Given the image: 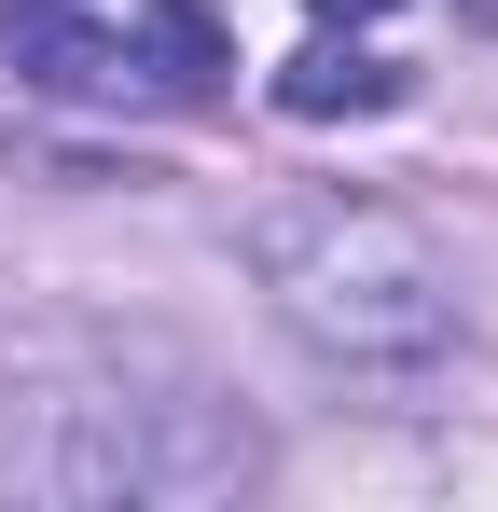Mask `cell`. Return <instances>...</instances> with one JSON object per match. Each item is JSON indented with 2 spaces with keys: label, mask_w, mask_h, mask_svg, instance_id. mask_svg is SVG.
Segmentation results:
<instances>
[{
  "label": "cell",
  "mask_w": 498,
  "mask_h": 512,
  "mask_svg": "<svg viewBox=\"0 0 498 512\" xmlns=\"http://www.w3.org/2000/svg\"><path fill=\"white\" fill-rule=\"evenodd\" d=\"M249 277H263V305L305 346H332V360H429V346L457 333L443 250L415 236L402 208H374V194H277V208L249 222Z\"/></svg>",
  "instance_id": "cell-1"
},
{
  "label": "cell",
  "mask_w": 498,
  "mask_h": 512,
  "mask_svg": "<svg viewBox=\"0 0 498 512\" xmlns=\"http://www.w3.org/2000/svg\"><path fill=\"white\" fill-rule=\"evenodd\" d=\"M402 97V56H360V42H305L277 70V111L291 125H332V111H388Z\"/></svg>",
  "instance_id": "cell-2"
},
{
  "label": "cell",
  "mask_w": 498,
  "mask_h": 512,
  "mask_svg": "<svg viewBox=\"0 0 498 512\" xmlns=\"http://www.w3.org/2000/svg\"><path fill=\"white\" fill-rule=\"evenodd\" d=\"M319 14H332V28H346V14H388V0H319Z\"/></svg>",
  "instance_id": "cell-3"
},
{
  "label": "cell",
  "mask_w": 498,
  "mask_h": 512,
  "mask_svg": "<svg viewBox=\"0 0 498 512\" xmlns=\"http://www.w3.org/2000/svg\"><path fill=\"white\" fill-rule=\"evenodd\" d=\"M471 14H485V28H498V0H471Z\"/></svg>",
  "instance_id": "cell-4"
}]
</instances>
